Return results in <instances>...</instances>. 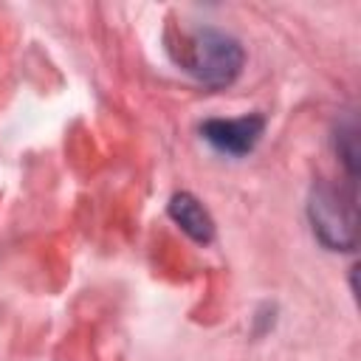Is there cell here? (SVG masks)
Returning a JSON list of instances; mask_svg holds the SVG:
<instances>
[{
	"instance_id": "obj_1",
	"label": "cell",
	"mask_w": 361,
	"mask_h": 361,
	"mask_svg": "<svg viewBox=\"0 0 361 361\" xmlns=\"http://www.w3.org/2000/svg\"><path fill=\"white\" fill-rule=\"evenodd\" d=\"M180 62L203 87L223 90L240 76L245 51L231 34L206 25V28L192 31Z\"/></svg>"
},
{
	"instance_id": "obj_2",
	"label": "cell",
	"mask_w": 361,
	"mask_h": 361,
	"mask_svg": "<svg viewBox=\"0 0 361 361\" xmlns=\"http://www.w3.org/2000/svg\"><path fill=\"white\" fill-rule=\"evenodd\" d=\"M307 217L313 234L322 245L333 251L355 248V192H341L338 186H316L307 203Z\"/></svg>"
},
{
	"instance_id": "obj_3",
	"label": "cell",
	"mask_w": 361,
	"mask_h": 361,
	"mask_svg": "<svg viewBox=\"0 0 361 361\" xmlns=\"http://www.w3.org/2000/svg\"><path fill=\"white\" fill-rule=\"evenodd\" d=\"M262 130H265V118L257 113L240 116V118H209L200 124V135L217 152L234 155V158L248 155L262 138Z\"/></svg>"
},
{
	"instance_id": "obj_4",
	"label": "cell",
	"mask_w": 361,
	"mask_h": 361,
	"mask_svg": "<svg viewBox=\"0 0 361 361\" xmlns=\"http://www.w3.org/2000/svg\"><path fill=\"white\" fill-rule=\"evenodd\" d=\"M169 217L195 243H212L214 240V220H212V214L203 209V203L195 195H189V192L172 195V200H169Z\"/></svg>"
},
{
	"instance_id": "obj_5",
	"label": "cell",
	"mask_w": 361,
	"mask_h": 361,
	"mask_svg": "<svg viewBox=\"0 0 361 361\" xmlns=\"http://www.w3.org/2000/svg\"><path fill=\"white\" fill-rule=\"evenodd\" d=\"M336 149L350 172V178H355L358 172V127L353 118H347L344 124H338V133H336Z\"/></svg>"
}]
</instances>
